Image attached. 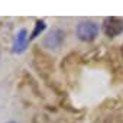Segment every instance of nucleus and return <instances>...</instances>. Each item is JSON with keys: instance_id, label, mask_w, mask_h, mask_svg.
<instances>
[{"instance_id": "f257e3e1", "label": "nucleus", "mask_w": 123, "mask_h": 123, "mask_svg": "<svg viewBox=\"0 0 123 123\" xmlns=\"http://www.w3.org/2000/svg\"><path fill=\"white\" fill-rule=\"evenodd\" d=\"M75 33H77V36H78L80 41L91 42L98 35V26H97V23H94L91 20H84V22H80L77 25Z\"/></svg>"}, {"instance_id": "f03ea898", "label": "nucleus", "mask_w": 123, "mask_h": 123, "mask_svg": "<svg viewBox=\"0 0 123 123\" xmlns=\"http://www.w3.org/2000/svg\"><path fill=\"white\" fill-rule=\"evenodd\" d=\"M103 32L110 38L119 36L123 32V19L116 18V16L106 18L103 22Z\"/></svg>"}, {"instance_id": "7ed1b4c3", "label": "nucleus", "mask_w": 123, "mask_h": 123, "mask_svg": "<svg viewBox=\"0 0 123 123\" xmlns=\"http://www.w3.org/2000/svg\"><path fill=\"white\" fill-rule=\"evenodd\" d=\"M62 41H64V32L58 28H55L48 33V36L43 41V45L46 48H58L62 43Z\"/></svg>"}, {"instance_id": "20e7f679", "label": "nucleus", "mask_w": 123, "mask_h": 123, "mask_svg": "<svg viewBox=\"0 0 123 123\" xmlns=\"http://www.w3.org/2000/svg\"><path fill=\"white\" fill-rule=\"evenodd\" d=\"M28 45V32L26 29H20L15 38V43H13V52L15 54H22L26 49Z\"/></svg>"}, {"instance_id": "39448f33", "label": "nucleus", "mask_w": 123, "mask_h": 123, "mask_svg": "<svg viewBox=\"0 0 123 123\" xmlns=\"http://www.w3.org/2000/svg\"><path fill=\"white\" fill-rule=\"evenodd\" d=\"M45 28H46V25H45V20H38V22H36V25H35V31L32 32L31 38H32V39H33V38H36L39 33H42V32L45 31Z\"/></svg>"}, {"instance_id": "423d86ee", "label": "nucleus", "mask_w": 123, "mask_h": 123, "mask_svg": "<svg viewBox=\"0 0 123 123\" xmlns=\"http://www.w3.org/2000/svg\"><path fill=\"white\" fill-rule=\"evenodd\" d=\"M122 56H123V45H122Z\"/></svg>"}, {"instance_id": "0eeeda50", "label": "nucleus", "mask_w": 123, "mask_h": 123, "mask_svg": "<svg viewBox=\"0 0 123 123\" xmlns=\"http://www.w3.org/2000/svg\"><path fill=\"white\" fill-rule=\"evenodd\" d=\"M7 123H16V122H7Z\"/></svg>"}]
</instances>
